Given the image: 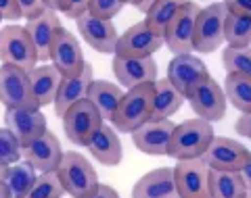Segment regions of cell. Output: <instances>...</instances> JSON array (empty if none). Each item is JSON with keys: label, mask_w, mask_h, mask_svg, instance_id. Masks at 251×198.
<instances>
[{"label": "cell", "mask_w": 251, "mask_h": 198, "mask_svg": "<svg viewBox=\"0 0 251 198\" xmlns=\"http://www.w3.org/2000/svg\"><path fill=\"white\" fill-rule=\"evenodd\" d=\"M153 96H155V82L143 84L130 88L124 94L120 107L111 117V125L117 132L134 133L138 128L151 121L153 117Z\"/></svg>", "instance_id": "6da1fadb"}, {"label": "cell", "mask_w": 251, "mask_h": 198, "mask_svg": "<svg viewBox=\"0 0 251 198\" xmlns=\"http://www.w3.org/2000/svg\"><path fill=\"white\" fill-rule=\"evenodd\" d=\"M214 138H216V133L209 121H203L199 117L186 119L184 123L176 125L170 148H168V156L176 158V161L201 158Z\"/></svg>", "instance_id": "7a4b0ae2"}, {"label": "cell", "mask_w": 251, "mask_h": 198, "mask_svg": "<svg viewBox=\"0 0 251 198\" xmlns=\"http://www.w3.org/2000/svg\"><path fill=\"white\" fill-rule=\"evenodd\" d=\"M65 192L72 198H92L99 192L100 181L90 161L75 150H67L57 169Z\"/></svg>", "instance_id": "3957f363"}, {"label": "cell", "mask_w": 251, "mask_h": 198, "mask_svg": "<svg viewBox=\"0 0 251 198\" xmlns=\"http://www.w3.org/2000/svg\"><path fill=\"white\" fill-rule=\"evenodd\" d=\"M0 63L23 69L27 73L38 67V50L25 27L11 23L0 29Z\"/></svg>", "instance_id": "277c9868"}, {"label": "cell", "mask_w": 251, "mask_h": 198, "mask_svg": "<svg viewBox=\"0 0 251 198\" xmlns=\"http://www.w3.org/2000/svg\"><path fill=\"white\" fill-rule=\"evenodd\" d=\"M61 119L67 140L75 146H88L92 136L105 125V119L88 98L74 105Z\"/></svg>", "instance_id": "5b68a950"}, {"label": "cell", "mask_w": 251, "mask_h": 198, "mask_svg": "<svg viewBox=\"0 0 251 198\" xmlns=\"http://www.w3.org/2000/svg\"><path fill=\"white\" fill-rule=\"evenodd\" d=\"M226 11L224 2H211L205 9H201L197 23H195V50L203 54H211L218 50L224 40V23H226Z\"/></svg>", "instance_id": "8992f818"}, {"label": "cell", "mask_w": 251, "mask_h": 198, "mask_svg": "<svg viewBox=\"0 0 251 198\" xmlns=\"http://www.w3.org/2000/svg\"><path fill=\"white\" fill-rule=\"evenodd\" d=\"M0 102L6 109H40L31 90L27 71L0 65Z\"/></svg>", "instance_id": "52a82bcc"}, {"label": "cell", "mask_w": 251, "mask_h": 198, "mask_svg": "<svg viewBox=\"0 0 251 198\" xmlns=\"http://www.w3.org/2000/svg\"><path fill=\"white\" fill-rule=\"evenodd\" d=\"M201 13V6L195 0L188 2L178 11L174 21L168 25L166 34H163V42H166L168 50L174 54H191L195 50V23Z\"/></svg>", "instance_id": "ba28073f"}, {"label": "cell", "mask_w": 251, "mask_h": 198, "mask_svg": "<svg viewBox=\"0 0 251 198\" xmlns=\"http://www.w3.org/2000/svg\"><path fill=\"white\" fill-rule=\"evenodd\" d=\"M166 44L163 36L155 34V31L147 25L145 21L134 23L132 27H128L117 40V48H115V57H124V59H147Z\"/></svg>", "instance_id": "9c48e42d"}, {"label": "cell", "mask_w": 251, "mask_h": 198, "mask_svg": "<svg viewBox=\"0 0 251 198\" xmlns=\"http://www.w3.org/2000/svg\"><path fill=\"white\" fill-rule=\"evenodd\" d=\"M188 105L195 110V115L203 121H222L226 115V94L224 88L220 86L214 77H207L205 82H201L197 88L186 96Z\"/></svg>", "instance_id": "30bf717a"}, {"label": "cell", "mask_w": 251, "mask_h": 198, "mask_svg": "<svg viewBox=\"0 0 251 198\" xmlns=\"http://www.w3.org/2000/svg\"><path fill=\"white\" fill-rule=\"evenodd\" d=\"M249 148H245L241 142H234L230 138H214L205 154L201 161L207 165L209 169L216 171H239L247 165L249 161Z\"/></svg>", "instance_id": "8fae6325"}, {"label": "cell", "mask_w": 251, "mask_h": 198, "mask_svg": "<svg viewBox=\"0 0 251 198\" xmlns=\"http://www.w3.org/2000/svg\"><path fill=\"white\" fill-rule=\"evenodd\" d=\"M174 177L180 198H211L209 192V167L201 158L178 161Z\"/></svg>", "instance_id": "7c38bea8"}, {"label": "cell", "mask_w": 251, "mask_h": 198, "mask_svg": "<svg viewBox=\"0 0 251 198\" xmlns=\"http://www.w3.org/2000/svg\"><path fill=\"white\" fill-rule=\"evenodd\" d=\"M50 63L61 71L63 77H74L77 73H82V69L86 65L80 42L65 27H61L57 31V36H54V42L50 48Z\"/></svg>", "instance_id": "4fadbf2b"}, {"label": "cell", "mask_w": 251, "mask_h": 198, "mask_svg": "<svg viewBox=\"0 0 251 198\" xmlns=\"http://www.w3.org/2000/svg\"><path fill=\"white\" fill-rule=\"evenodd\" d=\"M21 153L23 158L27 163L34 165V169L38 173H57L59 165L63 161V148H61V142L54 133L49 130L44 132L40 138H36L34 142L21 146Z\"/></svg>", "instance_id": "5bb4252c"}, {"label": "cell", "mask_w": 251, "mask_h": 198, "mask_svg": "<svg viewBox=\"0 0 251 198\" xmlns=\"http://www.w3.org/2000/svg\"><path fill=\"white\" fill-rule=\"evenodd\" d=\"M207 77L211 75L205 63L195 54H174V59L168 63V79L184 94V98Z\"/></svg>", "instance_id": "9a60e30c"}, {"label": "cell", "mask_w": 251, "mask_h": 198, "mask_svg": "<svg viewBox=\"0 0 251 198\" xmlns=\"http://www.w3.org/2000/svg\"><path fill=\"white\" fill-rule=\"evenodd\" d=\"M75 25L80 36L84 38V42L94 48L100 54H115L117 48V29L113 25V21L109 19H97L92 15H82L80 19H75Z\"/></svg>", "instance_id": "2e32d148"}, {"label": "cell", "mask_w": 251, "mask_h": 198, "mask_svg": "<svg viewBox=\"0 0 251 198\" xmlns=\"http://www.w3.org/2000/svg\"><path fill=\"white\" fill-rule=\"evenodd\" d=\"M4 128L13 132V136L19 140L21 146H25L36 138H40L44 132H49V123L40 113V109H6Z\"/></svg>", "instance_id": "e0dca14e"}, {"label": "cell", "mask_w": 251, "mask_h": 198, "mask_svg": "<svg viewBox=\"0 0 251 198\" xmlns=\"http://www.w3.org/2000/svg\"><path fill=\"white\" fill-rule=\"evenodd\" d=\"M174 130H176V123L172 119L149 121L132 133V142H134V146L140 153L151 154V156H163V154H168Z\"/></svg>", "instance_id": "ac0fdd59"}, {"label": "cell", "mask_w": 251, "mask_h": 198, "mask_svg": "<svg viewBox=\"0 0 251 198\" xmlns=\"http://www.w3.org/2000/svg\"><path fill=\"white\" fill-rule=\"evenodd\" d=\"M113 75L117 77L124 88H136L143 84H153L157 82V63L153 57L147 59H124V57H115L113 54V63H111Z\"/></svg>", "instance_id": "d6986e66"}, {"label": "cell", "mask_w": 251, "mask_h": 198, "mask_svg": "<svg viewBox=\"0 0 251 198\" xmlns=\"http://www.w3.org/2000/svg\"><path fill=\"white\" fill-rule=\"evenodd\" d=\"M92 82H94V69H92V65L88 61H86L82 73H77L74 77H63L57 100H54V105H52L54 115L63 117L74 105L88 98V90H90Z\"/></svg>", "instance_id": "ffe728a7"}, {"label": "cell", "mask_w": 251, "mask_h": 198, "mask_svg": "<svg viewBox=\"0 0 251 198\" xmlns=\"http://www.w3.org/2000/svg\"><path fill=\"white\" fill-rule=\"evenodd\" d=\"M132 198H180L174 167H159L145 173L132 188Z\"/></svg>", "instance_id": "44dd1931"}, {"label": "cell", "mask_w": 251, "mask_h": 198, "mask_svg": "<svg viewBox=\"0 0 251 198\" xmlns=\"http://www.w3.org/2000/svg\"><path fill=\"white\" fill-rule=\"evenodd\" d=\"M61 19L57 11H50L46 9L40 17L27 21V34L31 38V42H34L36 50H38V59L40 63H49L50 61V48H52V42H54V36H57V31L61 29Z\"/></svg>", "instance_id": "7402d4cb"}, {"label": "cell", "mask_w": 251, "mask_h": 198, "mask_svg": "<svg viewBox=\"0 0 251 198\" xmlns=\"http://www.w3.org/2000/svg\"><path fill=\"white\" fill-rule=\"evenodd\" d=\"M86 148H88L90 154L97 158L100 165H105V167H117L124 158L122 140L117 136L113 125H107V123L94 133Z\"/></svg>", "instance_id": "603a6c76"}, {"label": "cell", "mask_w": 251, "mask_h": 198, "mask_svg": "<svg viewBox=\"0 0 251 198\" xmlns=\"http://www.w3.org/2000/svg\"><path fill=\"white\" fill-rule=\"evenodd\" d=\"M61 82H63V75L52 63L50 65H38L34 71H29V84L38 100V107L42 109V107L54 105Z\"/></svg>", "instance_id": "cb8c5ba5"}, {"label": "cell", "mask_w": 251, "mask_h": 198, "mask_svg": "<svg viewBox=\"0 0 251 198\" xmlns=\"http://www.w3.org/2000/svg\"><path fill=\"white\" fill-rule=\"evenodd\" d=\"M184 94L180 92L170 79H157L155 82V96H153V117L151 121H163L172 119L176 115L180 107L184 105Z\"/></svg>", "instance_id": "d4e9b609"}, {"label": "cell", "mask_w": 251, "mask_h": 198, "mask_svg": "<svg viewBox=\"0 0 251 198\" xmlns=\"http://www.w3.org/2000/svg\"><path fill=\"white\" fill-rule=\"evenodd\" d=\"M124 94L126 92L117 84L107 82V79H94L88 90V100L97 107V110L105 121H111V117L117 110V107H120Z\"/></svg>", "instance_id": "484cf974"}, {"label": "cell", "mask_w": 251, "mask_h": 198, "mask_svg": "<svg viewBox=\"0 0 251 198\" xmlns=\"http://www.w3.org/2000/svg\"><path fill=\"white\" fill-rule=\"evenodd\" d=\"M209 192L211 198H247L249 190L239 171L209 169Z\"/></svg>", "instance_id": "4316f807"}, {"label": "cell", "mask_w": 251, "mask_h": 198, "mask_svg": "<svg viewBox=\"0 0 251 198\" xmlns=\"http://www.w3.org/2000/svg\"><path fill=\"white\" fill-rule=\"evenodd\" d=\"M224 94H226V100L241 115L251 113V75L228 73L224 79Z\"/></svg>", "instance_id": "83f0119b"}, {"label": "cell", "mask_w": 251, "mask_h": 198, "mask_svg": "<svg viewBox=\"0 0 251 198\" xmlns=\"http://www.w3.org/2000/svg\"><path fill=\"white\" fill-rule=\"evenodd\" d=\"M188 2V0H157V2L145 13V23L151 27L155 34L163 36L166 29L174 17L178 15V11Z\"/></svg>", "instance_id": "f1b7e54d"}, {"label": "cell", "mask_w": 251, "mask_h": 198, "mask_svg": "<svg viewBox=\"0 0 251 198\" xmlns=\"http://www.w3.org/2000/svg\"><path fill=\"white\" fill-rule=\"evenodd\" d=\"M38 176H40V173L34 169V165L27 163L25 158H21L19 163H15L9 167V173H6V177H4V184L9 186L13 198H23L31 190V186L36 184Z\"/></svg>", "instance_id": "f546056e"}, {"label": "cell", "mask_w": 251, "mask_h": 198, "mask_svg": "<svg viewBox=\"0 0 251 198\" xmlns=\"http://www.w3.org/2000/svg\"><path fill=\"white\" fill-rule=\"evenodd\" d=\"M224 40L228 46H237V48H247L251 46V17L245 15H226L224 23Z\"/></svg>", "instance_id": "4dcf8cb0"}, {"label": "cell", "mask_w": 251, "mask_h": 198, "mask_svg": "<svg viewBox=\"0 0 251 198\" xmlns=\"http://www.w3.org/2000/svg\"><path fill=\"white\" fill-rule=\"evenodd\" d=\"M222 65L226 73H245L251 75V46L247 48H237L228 46L222 50Z\"/></svg>", "instance_id": "1f68e13d"}, {"label": "cell", "mask_w": 251, "mask_h": 198, "mask_svg": "<svg viewBox=\"0 0 251 198\" xmlns=\"http://www.w3.org/2000/svg\"><path fill=\"white\" fill-rule=\"evenodd\" d=\"M63 194H65V188L57 173H40L36 184L23 198H61Z\"/></svg>", "instance_id": "d6a6232c"}, {"label": "cell", "mask_w": 251, "mask_h": 198, "mask_svg": "<svg viewBox=\"0 0 251 198\" xmlns=\"http://www.w3.org/2000/svg\"><path fill=\"white\" fill-rule=\"evenodd\" d=\"M23 158L19 140L13 136L9 128H0V161L6 165H15Z\"/></svg>", "instance_id": "836d02e7"}, {"label": "cell", "mask_w": 251, "mask_h": 198, "mask_svg": "<svg viewBox=\"0 0 251 198\" xmlns=\"http://www.w3.org/2000/svg\"><path fill=\"white\" fill-rule=\"evenodd\" d=\"M124 9L122 0H90L88 4V15L97 19H109L113 21L115 15H120Z\"/></svg>", "instance_id": "e575fe53"}, {"label": "cell", "mask_w": 251, "mask_h": 198, "mask_svg": "<svg viewBox=\"0 0 251 198\" xmlns=\"http://www.w3.org/2000/svg\"><path fill=\"white\" fill-rule=\"evenodd\" d=\"M17 4H19V9H21V15L27 21L40 17V15L46 11V6H44L42 0H17Z\"/></svg>", "instance_id": "d590c367"}, {"label": "cell", "mask_w": 251, "mask_h": 198, "mask_svg": "<svg viewBox=\"0 0 251 198\" xmlns=\"http://www.w3.org/2000/svg\"><path fill=\"white\" fill-rule=\"evenodd\" d=\"M88 4H90V0H65L63 13H65L69 19H80L82 15L88 13Z\"/></svg>", "instance_id": "8d00e7d4"}, {"label": "cell", "mask_w": 251, "mask_h": 198, "mask_svg": "<svg viewBox=\"0 0 251 198\" xmlns=\"http://www.w3.org/2000/svg\"><path fill=\"white\" fill-rule=\"evenodd\" d=\"M0 17L6 21H17L19 17H23L17 0H0Z\"/></svg>", "instance_id": "74e56055"}, {"label": "cell", "mask_w": 251, "mask_h": 198, "mask_svg": "<svg viewBox=\"0 0 251 198\" xmlns=\"http://www.w3.org/2000/svg\"><path fill=\"white\" fill-rule=\"evenodd\" d=\"M222 2H224L228 13L251 17V0H222Z\"/></svg>", "instance_id": "f35d334b"}, {"label": "cell", "mask_w": 251, "mask_h": 198, "mask_svg": "<svg viewBox=\"0 0 251 198\" xmlns=\"http://www.w3.org/2000/svg\"><path fill=\"white\" fill-rule=\"evenodd\" d=\"M234 130H237L241 136H245L251 140V113H245L237 119V123H234Z\"/></svg>", "instance_id": "ab89813d"}, {"label": "cell", "mask_w": 251, "mask_h": 198, "mask_svg": "<svg viewBox=\"0 0 251 198\" xmlns=\"http://www.w3.org/2000/svg\"><path fill=\"white\" fill-rule=\"evenodd\" d=\"M92 198H120V194H117V190H113L111 186H105V184H100L99 192L94 194Z\"/></svg>", "instance_id": "60d3db41"}, {"label": "cell", "mask_w": 251, "mask_h": 198, "mask_svg": "<svg viewBox=\"0 0 251 198\" xmlns=\"http://www.w3.org/2000/svg\"><path fill=\"white\" fill-rule=\"evenodd\" d=\"M241 177H243V181H245V186H247L249 194H251V156H249V161H247L245 167L241 169Z\"/></svg>", "instance_id": "b9f144b4"}, {"label": "cell", "mask_w": 251, "mask_h": 198, "mask_svg": "<svg viewBox=\"0 0 251 198\" xmlns=\"http://www.w3.org/2000/svg\"><path fill=\"white\" fill-rule=\"evenodd\" d=\"M46 9L50 11H57V13H63V6H65V0H42Z\"/></svg>", "instance_id": "7bdbcfd3"}, {"label": "cell", "mask_w": 251, "mask_h": 198, "mask_svg": "<svg viewBox=\"0 0 251 198\" xmlns=\"http://www.w3.org/2000/svg\"><path fill=\"white\" fill-rule=\"evenodd\" d=\"M155 2H157V0H136V4H134V6H136L140 13H147Z\"/></svg>", "instance_id": "ee69618b"}, {"label": "cell", "mask_w": 251, "mask_h": 198, "mask_svg": "<svg viewBox=\"0 0 251 198\" xmlns=\"http://www.w3.org/2000/svg\"><path fill=\"white\" fill-rule=\"evenodd\" d=\"M0 198H13L11 190H9V186H6L4 181H0Z\"/></svg>", "instance_id": "f6af8a7d"}, {"label": "cell", "mask_w": 251, "mask_h": 198, "mask_svg": "<svg viewBox=\"0 0 251 198\" xmlns=\"http://www.w3.org/2000/svg\"><path fill=\"white\" fill-rule=\"evenodd\" d=\"M9 167H11V165H6V163L0 161V181H4L6 173H9Z\"/></svg>", "instance_id": "bcb514c9"}, {"label": "cell", "mask_w": 251, "mask_h": 198, "mask_svg": "<svg viewBox=\"0 0 251 198\" xmlns=\"http://www.w3.org/2000/svg\"><path fill=\"white\" fill-rule=\"evenodd\" d=\"M124 4H136V0H122Z\"/></svg>", "instance_id": "7dc6e473"}, {"label": "cell", "mask_w": 251, "mask_h": 198, "mask_svg": "<svg viewBox=\"0 0 251 198\" xmlns=\"http://www.w3.org/2000/svg\"><path fill=\"white\" fill-rule=\"evenodd\" d=\"M247 198H251V194H247Z\"/></svg>", "instance_id": "c3c4849f"}, {"label": "cell", "mask_w": 251, "mask_h": 198, "mask_svg": "<svg viewBox=\"0 0 251 198\" xmlns=\"http://www.w3.org/2000/svg\"><path fill=\"white\" fill-rule=\"evenodd\" d=\"M0 21H2V17H0Z\"/></svg>", "instance_id": "681fc988"}]
</instances>
